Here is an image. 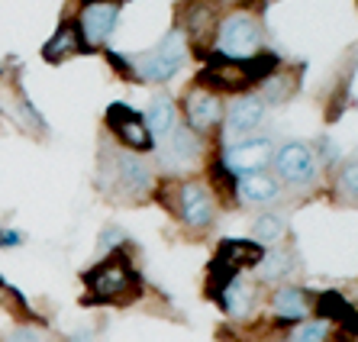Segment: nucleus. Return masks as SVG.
<instances>
[{
	"label": "nucleus",
	"mask_w": 358,
	"mask_h": 342,
	"mask_svg": "<svg viewBox=\"0 0 358 342\" xmlns=\"http://www.w3.org/2000/svg\"><path fill=\"white\" fill-rule=\"evenodd\" d=\"M20 242H23V236H20L17 229H10V233H0V249H3V245H20Z\"/></svg>",
	"instance_id": "bb28decb"
},
{
	"label": "nucleus",
	"mask_w": 358,
	"mask_h": 342,
	"mask_svg": "<svg viewBox=\"0 0 358 342\" xmlns=\"http://www.w3.org/2000/svg\"><path fill=\"white\" fill-rule=\"evenodd\" d=\"M3 342H49V333L36 323H20L3 336Z\"/></svg>",
	"instance_id": "393cba45"
},
{
	"label": "nucleus",
	"mask_w": 358,
	"mask_h": 342,
	"mask_svg": "<svg viewBox=\"0 0 358 342\" xmlns=\"http://www.w3.org/2000/svg\"><path fill=\"white\" fill-rule=\"evenodd\" d=\"M300 87V68L297 71H275L271 78H265V81L259 84V97L271 107V104H284V101H291L294 94H297Z\"/></svg>",
	"instance_id": "4be33fe9"
},
{
	"label": "nucleus",
	"mask_w": 358,
	"mask_h": 342,
	"mask_svg": "<svg viewBox=\"0 0 358 342\" xmlns=\"http://www.w3.org/2000/svg\"><path fill=\"white\" fill-rule=\"evenodd\" d=\"M107 245H110V252L117 249V245H126L123 233H120L117 226H113V229H103V239H100V252H107Z\"/></svg>",
	"instance_id": "a878e982"
},
{
	"label": "nucleus",
	"mask_w": 358,
	"mask_h": 342,
	"mask_svg": "<svg viewBox=\"0 0 358 342\" xmlns=\"http://www.w3.org/2000/svg\"><path fill=\"white\" fill-rule=\"evenodd\" d=\"M110 191L123 201H149L155 194V175H152L149 162L133 152H117L110 162Z\"/></svg>",
	"instance_id": "39448f33"
},
{
	"label": "nucleus",
	"mask_w": 358,
	"mask_h": 342,
	"mask_svg": "<svg viewBox=\"0 0 358 342\" xmlns=\"http://www.w3.org/2000/svg\"><path fill=\"white\" fill-rule=\"evenodd\" d=\"M317 320H326L329 326H339L342 336H358V310L352 307L349 297H342L339 291H323L317 297Z\"/></svg>",
	"instance_id": "4468645a"
},
{
	"label": "nucleus",
	"mask_w": 358,
	"mask_h": 342,
	"mask_svg": "<svg viewBox=\"0 0 358 342\" xmlns=\"http://www.w3.org/2000/svg\"><path fill=\"white\" fill-rule=\"evenodd\" d=\"M271 175L281 181L287 191H310L320 181V155L317 149L303 139H291L278 145L271 155Z\"/></svg>",
	"instance_id": "20e7f679"
},
{
	"label": "nucleus",
	"mask_w": 358,
	"mask_h": 342,
	"mask_svg": "<svg viewBox=\"0 0 358 342\" xmlns=\"http://www.w3.org/2000/svg\"><path fill=\"white\" fill-rule=\"evenodd\" d=\"M142 120H145V129L152 133V139H165V136L178 126L175 101H171L168 94H155V97L149 101V110L142 113Z\"/></svg>",
	"instance_id": "a211bd4d"
},
{
	"label": "nucleus",
	"mask_w": 358,
	"mask_h": 342,
	"mask_svg": "<svg viewBox=\"0 0 358 342\" xmlns=\"http://www.w3.org/2000/svg\"><path fill=\"white\" fill-rule=\"evenodd\" d=\"M184 26H178L184 33V39L191 42H203V39H213L217 36V7H213V0H191V3H184Z\"/></svg>",
	"instance_id": "f3484780"
},
{
	"label": "nucleus",
	"mask_w": 358,
	"mask_h": 342,
	"mask_svg": "<svg viewBox=\"0 0 358 342\" xmlns=\"http://www.w3.org/2000/svg\"><path fill=\"white\" fill-rule=\"evenodd\" d=\"M275 155V142L268 136H245L239 142H229L223 152V168L229 175H249V171H265Z\"/></svg>",
	"instance_id": "1a4fd4ad"
},
{
	"label": "nucleus",
	"mask_w": 358,
	"mask_h": 342,
	"mask_svg": "<svg viewBox=\"0 0 358 342\" xmlns=\"http://www.w3.org/2000/svg\"><path fill=\"white\" fill-rule=\"evenodd\" d=\"M187 59H191V45L175 26V29H168V36L155 49L142 52L139 59H126V78L139 84H165L181 71Z\"/></svg>",
	"instance_id": "f03ea898"
},
{
	"label": "nucleus",
	"mask_w": 358,
	"mask_h": 342,
	"mask_svg": "<svg viewBox=\"0 0 358 342\" xmlns=\"http://www.w3.org/2000/svg\"><path fill=\"white\" fill-rule=\"evenodd\" d=\"M271 313L278 320H287V323H303L310 320L313 313V301H310V294L297 284H284L271 294Z\"/></svg>",
	"instance_id": "2eb2a0df"
},
{
	"label": "nucleus",
	"mask_w": 358,
	"mask_h": 342,
	"mask_svg": "<svg viewBox=\"0 0 358 342\" xmlns=\"http://www.w3.org/2000/svg\"><path fill=\"white\" fill-rule=\"evenodd\" d=\"M84 52H91V49L84 45L81 33H78V23L75 20H62L59 29H55V36L42 45V59L49 62V65H62V62L78 59V55H84Z\"/></svg>",
	"instance_id": "ddd939ff"
},
{
	"label": "nucleus",
	"mask_w": 358,
	"mask_h": 342,
	"mask_svg": "<svg viewBox=\"0 0 358 342\" xmlns=\"http://www.w3.org/2000/svg\"><path fill=\"white\" fill-rule=\"evenodd\" d=\"M329 329L333 326L326 320H303L291 333V342H329Z\"/></svg>",
	"instance_id": "b1692460"
},
{
	"label": "nucleus",
	"mask_w": 358,
	"mask_h": 342,
	"mask_svg": "<svg viewBox=\"0 0 358 342\" xmlns=\"http://www.w3.org/2000/svg\"><path fill=\"white\" fill-rule=\"evenodd\" d=\"M103 123H107L110 136L123 145V152L145 155V152L155 149V139H152V133L145 129L142 113H136L129 104H110L107 113H103Z\"/></svg>",
	"instance_id": "0eeeda50"
},
{
	"label": "nucleus",
	"mask_w": 358,
	"mask_h": 342,
	"mask_svg": "<svg viewBox=\"0 0 358 342\" xmlns=\"http://www.w3.org/2000/svg\"><path fill=\"white\" fill-rule=\"evenodd\" d=\"M217 304L229 313V317H245V313L252 310V304H255V284L245 281L242 275H236L233 281L220 291Z\"/></svg>",
	"instance_id": "412c9836"
},
{
	"label": "nucleus",
	"mask_w": 358,
	"mask_h": 342,
	"mask_svg": "<svg viewBox=\"0 0 358 342\" xmlns=\"http://www.w3.org/2000/svg\"><path fill=\"white\" fill-rule=\"evenodd\" d=\"M171 213L181 220L187 229L203 233L217 220V197L210 194V187L203 181H178L175 201H171Z\"/></svg>",
	"instance_id": "423d86ee"
},
{
	"label": "nucleus",
	"mask_w": 358,
	"mask_h": 342,
	"mask_svg": "<svg viewBox=\"0 0 358 342\" xmlns=\"http://www.w3.org/2000/svg\"><path fill=\"white\" fill-rule=\"evenodd\" d=\"M165 145H168V159H171V165L178 168H187V165H197L200 159H203V136L194 133V129H187L184 123H178L171 133L165 136Z\"/></svg>",
	"instance_id": "dca6fc26"
},
{
	"label": "nucleus",
	"mask_w": 358,
	"mask_h": 342,
	"mask_svg": "<svg viewBox=\"0 0 358 342\" xmlns=\"http://www.w3.org/2000/svg\"><path fill=\"white\" fill-rule=\"evenodd\" d=\"M284 236H287V223L278 213H262L255 223H252V242H259L262 249H271V245H281Z\"/></svg>",
	"instance_id": "5701e85b"
},
{
	"label": "nucleus",
	"mask_w": 358,
	"mask_h": 342,
	"mask_svg": "<svg viewBox=\"0 0 358 342\" xmlns=\"http://www.w3.org/2000/svg\"><path fill=\"white\" fill-rule=\"evenodd\" d=\"M233 191L242 204H252V207H265V204H275L281 197V181H278L271 171H249V175H236L233 178Z\"/></svg>",
	"instance_id": "f8f14e48"
},
{
	"label": "nucleus",
	"mask_w": 358,
	"mask_h": 342,
	"mask_svg": "<svg viewBox=\"0 0 358 342\" xmlns=\"http://www.w3.org/2000/svg\"><path fill=\"white\" fill-rule=\"evenodd\" d=\"M3 291H7V284H0V301H3Z\"/></svg>",
	"instance_id": "c85d7f7f"
},
{
	"label": "nucleus",
	"mask_w": 358,
	"mask_h": 342,
	"mask_svg": "<svg viewBox=\"0 0 358 342\" xmlns=\"http://www.w3.org/2000/svg\"><path fill=\"white\" fill-rule=\"evenodd\" d=\"M213 42H217V52H213V55L242 62V59H252L255 52H262V45H265V29H262V20L255 17L252 10H233V13H226L217 23Z\"/></svg>",
	"instance_id": "7ed1b4c3"
},
{
	"label": "nucleus",
	"mask_w": 358,
	"mask_h": 342,
	"mask_svg": "<svg viewBox=\"0 0 358 342\" xmlns=\"http://www.w3.org/2000/svg\"><path fill=\"white\" fill-rule=\"evenodd\" d=\"M120 3H84L81 13H78V33H81L84 45L87 49H100L107 45V39L113 36L117 29V20H120Z\"/></svg>",
	"instance_id": "9b49d317"
},
{
	"label": "nucleus",
	"mask_w": 358,
	"mask_h": 342,
	"mask_svg": "<svg viewBox=\"0 0 358 342\" xmlns=\"http://www.w3.org/2000/svg\"><path fill=\"white\" fill-rule=\"evenodd\" d=\"M81 281L87 287L84 304H126L142 294V278L126 249H113L110 255H103L97 265L84 271Z\"/></svg>",
	"instance_id": "f257e3e1"
},
{
	"label": "nucleus",
	"mask_w": 358,
	"mask_h": 342,
	"mask_svg": "<svg viewBox=\"0 0 358 342\" xmlns=\"http://www.w3.org/2000/svg\"><path fill=\"white\" fill-rule=\"evenodd\" d=\"M333 201L339 207H358V155L352 159L339 162L336 165V175H333Z\"/></svg>",
	"instance_id": "aec40b11"
},
{
	"label": "nucleus",
	"mask_w": 358,
	"mask_h": 342,
	"mask_svg": "<svg viewBox=\"0 0 358 342\" xmlns=\"http://www.w3.org/2000/svg\"><path fill=\"white\" fill-rule=\"evenodd\" d=\"M223 97L207 87H197L191 84L181 97V113H184V126L194 129V133H210V129H217L223 123Z\"/></svg>",
	"instance_id": "6e6552de"
},
{
	"label": "nucleus",
	"mask_w": 358,
	"mask_h": 342,
	"mask_svg": "<svg viewBox=\"0 0 358 342\" xmlns=\"http://www.w3.org/2000/svg\"><path fill=\"white\" fill-rule=\"evenodd\" d=\"M297 268V255H294V249H287V245H271V249H265V255H262V262L255 265V275H259V281H284V278H291V271Z\"/></svg>",
	"instance_id": "6ab92c4d"
},
{
	"label": "nucleus",
	"mask_w": 358,
	"mask_h": 342,
	"mask_svg": "<svg viewBox=\"0 0 358 342\" xmlns=\"http://www.w3.org/2000/svg\"><path fill=\"white\" fill-rule=\"evenodd\" d=\"M265 113H268V104L259 97V91L236 94L233 104L223 110V133L233 142L245 139V136H252L265 123Z\"/></svg>",
	"instance_id": "9d476101"
},
{
	"label": "nucleus",
	"mask_w": 358,
	"mask_h": 342,
	"mask_svg": "<svg viewBox=\"0 0 358 342\" xmlns=\"http://www.w3.org/2000/svg\"><path fill=\"white\" fill-rule=\"evenodd\" d=\"M81 3H120V7H123L126 0H81Z\"/></svg>",
	"instance_id": "cd10ccee"
}]
</instances>
